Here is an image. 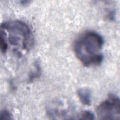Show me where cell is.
<instances>
[{
	"label": "cell",
	"instance_id": "cell-4",
	"mask_svg": "<svg viewBox=\"0 0 120 120\" xmlns=\"http://www.w3.org/2000/svg\"><path fill=\"white\" fill-rule=\"evenodd\" d=\"M77 95L81 102L85 105L90 106L91 103V92L90 90L86 87L79 89Z\"/></svg>",
	"mask_w": 120,
	"mask_h": 120
},
{
	"label": "cell",
	"instance_id": "cell-5",
	"mask_svg": "<svg viewBox=\"0 0 120 120\" xmlns=\"http://www.w3.org/2000/svg\"><path fill=\"white\" fill-rule=\"evenodd\" d=\"M41 69L38 62H37L34 64V69L30 72L29 75V80L30 82L32 81L35 78H38L40 75Z\"/></svg>",
	"mask_w": 120,
	"mask_h": 120
},
{
	"label": "cell",
	"instance_id": "cell-7",
	"mask_svg": "<svg viewBox=\"0 0 120 120\" xmlns=\"http://www.w3.org/2000/svg\"><path fill=\"white\" fill-rule=\"evenodd\" d=\"M12 119L11 114L7 110H3L0 114V120H10Z\"/></svg>",
	"mask_w": 120,
	"mask_h": 120
},
{
	"label": "cell",
	"instance_id": "cell-6",
	"mask_svg": "<svg viewBox=\"0 0 120 120\" xmlns=\"http://www.w3.org/2000/svg\"><path fill=\"white\" fill-rule=\"evenodd\" d=\"M94 119V114L89 111H84L81 112L78 116V119L93 120Z\"/></svg>",
	"mask_w": 120,
	"mask_h": 120
},
{
	"label": "cell",
	"instance_id": "cell-1",
	"mask_svg": "<svg viewBox=\"0 0 120 120\" xmlns=\"http://www.w3.org/2000/svg\"><path fill=\"white\" fill-rule=\"evenodd\" d=\"M0 46L5 53L8 49L16 56H22L33 45L32 32L25 22L19 20L3 22L0 25Z\"/></svg>",
	"mask_w": 120,
	"mask_h": 120
},
{
	"label": "cell",
	"instance_id": "cell-2",
	"mask_svg": "<svg viewBox=\"0 0 120 120\" xmlns=\"http://www.w3.org/2000/svg\"><path fill=\"white\" fill-rule=\"evenodd\" d=\"M104 39L98 33L87 31L80 35L74 42L73 50L75 55L85 67L97 66L103 60L101 50Z\"/></svg>",
	"mask_w": 120,
	"mask_h": 120
},
{
	"label": "cell",
	"instance_id": "cell-3",
	"mask_svg": "<svg viewBox=\"0 0 120 120\" xmlns=\"http://www.w3.org/2000/svg\"><path fill=\"white\" fill-rule=\"evenodd\" d=\"M120 98L114 94H110L107 98L97 107L96 112L100 120H119Z\"/></svg>",
	"mask_w": 120,
	"mask_h": 120
}]
</instances>
